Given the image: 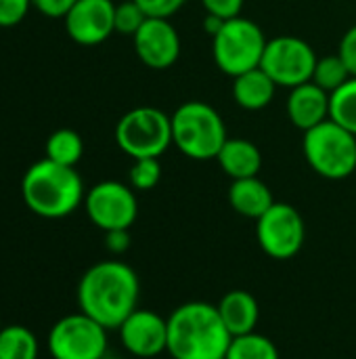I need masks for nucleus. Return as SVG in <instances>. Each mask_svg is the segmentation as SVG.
<instances>
[{
  "instance_id": "1",
  "label": "nucleus",
  "mask_w": 356,
  "mask_h": 359,
  "mask_svg": "<svg viewBox=\"0 0 356 359\" xmlns=\"http://www.w3.org/2000/svg\"><path fill=\"white\" fill-rule=\"evenodd\" d=\"M138 276L122 261H101L92 265L78 284L80 311L107 330H118L122 322L138 309Z\"/></svg>"
},
{
  "instance_id": "2",
  "label": "nucleus",
  "mask_w": 356,
  "mask_h": 359,
  "mask_svg": "<svg viewBox=\"0 0 356 359\" xmlns=\"http://www.w3.org/2000/svg\"><path fill=\"white\" fill-rule=\"evenodd\" d=\"M233 337L218 307L185 303L168 318V353L174 359H225Z\"/></svg>"
},
{
  "instance_id": "3",
  "label": "nucleus",
  "mask_w": 356,
  "mask_h": 359,
  "mask_svg": "<svg viewBox=\"0 0 356 359\" xmlns=\"http://www.w3.org/2000/svg\"><path fill=\"white\" fill-rule=\"evenodd\" d=\"M25 206L42 219H63L84 202V183L73 166L48 158L31 164L21 181Z\"/></svg>"
},
{
  "instance_id": "4",
  "label": "nucleus",
  "mask_w": 356,
  "mask_h": 359,
  "mask_svg": "<svg viewBox=\"0 0 356 359\" xmlns=\"http://www.w3.org/2000/svg\"><path fill=\"white\" fill-rule=\"evenodd\" d=\"M172 120V145L191 160H216L227 143L222 116L204 101H187L176 107Z\"/></svg>"
},
{
  "instance_id": "5",
  "label": "nucleus",
  "mask_w": 356,
  "mask_h": 359,
  "mask_svg": "<svg viewBox=\"0 0 356 359\" xmlns=\"http://www.w3.org/2000/svg\"><path fill=\"white\" fill-rule=\"evenodd\" d=\"M302 149L308 166L329 181L346 179L356 170V135L334 120L306 130Z\"/></svg>"
},
{
  "instance_id": "6",
  "label": "nucleus",
  "mask_w": 356,
  "mask_h": 359,
  "mask_svg": "<svg viewBox=\"0 0 356 359\" xmlns=\"http://www.w3.org/2000/svg\"><path fill=\"white\" fill-rule=\"evenodd\" d=\"M266 36L258 23L248 17H233L212 36V55L220 72L235 78L254 67H260Z\"/></svg>"
},
{
  "instance_id": "7",
  "label": "nucleus",
  "mask_w": 356,
  "mask_h": 359,
  "mask_svg": "<svg viewBox=\"0 0 356 359\" xmlns=\"http://www.w3.org/2000/svg\"><path fill=\"white\" fill-rule=\"evenodd\" d=\"M115 143L132 160L159 158L172 145V120L157 107H134L120 118Z\"/></svg>"
},
{
  "instance_id": "8",
  "label": "nucleus",
  "mask_w": 356,
  "mask_h": 359,
  "mask_svg": "<svg viewBox=\"0 0 356 359\" xmlns=\"http://www.w3.org/2000/svg\"><path fill=\"white\" fill-rule=\"evenodd\" d=\"M52 359H103L107 353V328L86 313H71L55 322L48 332Z\"/></svg>"
},
{
  "instance_id": "9",
  "label": "nucleus",
  "mask_w": 356,
  "mask_h": 359,
  "mask_svg": "<svg viewBox=\"0 0 356 359\" xmlns=\"http://www.w3.org/2000/svg\"><path fill=\"white\" fill-rule=\"evenodd\" d=\"M315 48L298 36H277L266 42L260 67L277 86L294 88L313 80L317 65Z\"/></svg>"
},
{
  "instance_id": "10",
  "label": "nucleus",
  "mask_w": 356,
  "mask_h": 359,
  "mask_svg": "<svg viewBox=\"0 0 356 359\" xmlns=\"http://www.w3.org/2000/svg\"><path fill=\"white\" fill-rule=\"evenodd\" d=\"M256 236L260 248L277 261H287L296 257L306 240V227L302 215L285 204L275 202L258 221H256Z\"/></svg>"
},
{
  "instance_id": "11",
  "label": "nucleus",
  "mask_w": 356,
  "mask_h": 359,
  "mask_svg": "<svg viewBox=\"0 0 356 359\" xmlns=\"http://www.w3.org/2000/svg\"><path fill=\"white\" fill-rule=\"evenodd\" d=\"M84 206L88 219L103 231L130 229L138 215L134 189L120 181H101L86 196Z\"/></svg>"
},
{
  "instance_id": "12",
  "label": "nucleus",
  "mask_w": 356,
  "mask_h": 359,
  "mask_svg": "<svg viewBox=\"0 0 356 359\" xmlns=\"http://www.w3.org/2000/svg\"><path fill=\"white\" fill-rule=\"evenodd\" d=\"M118 330L124 349L134 358H155L168 349V320L151 309H134Z\"/></svg>"
},
{
  "instance_id": "13",
  "label": "nucleus",
  "mask_w": 356,
  "mask_h": 359,
  "mask_svg": "<svg viewBox=\"0 0 356 359\" xmlns=\"http://www.w3.org/2000/svg\"><path fill=\"white\" fill-rule=\"evenodd\" d=\"M63 19L73 42L94 46L115 32V4L111 0H78Z\"/></svg>"
},
{
  "instance_id": "14",
  "label": "nucleus",
  "mask_w": 356,
  "mask_h": 359,
  "mask_svg": "<svg viewBox=\"0 0 356 359\" xmlns=\"http://www.w3.org/2000/svg\"><path fill=\"white\" fill-rule=\"evenodd\" d=\"M138 59L151 69H168L178 61L180 36L170 19L149 17L132 36Z\"/></svg>"
},
{
  "instance_id": "15",
  "label": "nucleus",
  "mask_w": 356,
  "mask_h": 359,
  "mask_svg": "<svg viewBox=\"0 0 356 359\" xmlns=\"http://www.w3.org/2000/svg\"><path fill=\"white\" fill-rule=\"evenodd\" d=\"M287 116L296 128L302 133L329 120V93H325L315 82H304L290 88Z\"/></svg>"
},
{
  "instance_id": "16",
  "label": "nucleus",
  "mask_w": 356,
  "mask_h": 359,
  "mask_svg": "<svg viewBox=\"0 0 356 359\" xmlns=\"http://www.w3.org/2000/svg\"><path fill=\"white\" fill-rule=\"evenodd\" d=\"M216 307H218V313H220L225 326L229 328L231 337L256 332L260 307H258V301L254 299V294H250L248 290L227 292Z\"/></svg>"
},
{
  "instance_id": "17",
  "label": "nucleus",
  "mask_w": 356,
  "mask_h": 359,
  "mask_svg": "<svg viewBox=\"0 0 356 359\" xmlns=\"http://www.w3.org/2000/svg\"><path fill=\"white\" fill-rule=\"evenodd\" d=\"M229 204L237 215L258 221L275 204V198L264 181H260L258 177H250L231 183Z\"/></svg>"
},
{
  "instance_id": "18",
  "label": "nucleus",
  "mask_w": 356,
  "mask_h": 359,
  "mask_svg": "<svg viewBox=\"0 0 356 359\" xmlns=\"http://www.w3.org/2000/svg\"><path fill=\"white\" fill-rule=\"evenodd\" d=\"M275 90L277 84L262 67H254L233 78V99L248 111H260L271 105Z\"/></svg>"
},
{
  "instance_id": "19",
  "label": "nucleus",
  "mask_w": 356,
  "mask_h": 359,
  "mask_svg": "<svg viewBox=\"0 0 356 359\" xmlns=\"http://www.w3.org/2000/svg\"><path fill=\"white\" fill-rule=\"evenodd\" d=\"M216 160L233 181L258 177L262 168V154L248 139H227Z\"/></svg>"
},
{
  "instance_id": "20",
  "label": "nucleus",
  "mask_w": 356,
  "mask_h": 359,
  "mask_svg": "<svg viewBox=\"0 0 356 359\" xmlns=\"http://www.w3.org/2000/svg\"><path fill=\"white\" fill-rule=\"evenodd\" d=\"M36 334L19 324L0 328V359H38Z\"/></svg>"
},
{
  "instance_id": "21",
  "label": "nucleus",
  "mask_w": 356,
  "mask_h": 359,
  "mask_svg": "<svg viewBox=\"0 0 356 359\" xmlns=\"http://www.w3.org/2000/svg\"><path fill=\"white\" fill-rule=\"evenodd\" d=\"M82 154H84V141L71 128H59L46 141V158L57 164L76 168Z\"/></svg>"
},
{
  "instance_id": "22",
  "label": "nucleus",
  "mask_w": 356,
  "mask_h": 359,
  "mask_svg": "<svg viewBox=\"0 0 356 359\" xmlns=\"http://www.w3.org/2000/svg\"><path fill=\"white\" fill-rule=\"evenodd\" d=\"M329 120L356 135V76L329 95Z\"/></svg>"
},
{
  "instance_id": "23",
  "label": "nucleus",
  "mask_w": 356,
  "mask_h": 359,
  "mask_svg": "<svg viewBox=\"0 0 356 359\" xmlns=\"http://www.w3.org/2000/svg\"><path fill=\"white\" fill-rule=\"evenodd\" d=\"M225 359H279L275 343L258 332L233 337Z\"/></svg>"
},
{
  "instance_id": "24",
  "label": "nucleus",
  "mask_w": 356,
  "mask_h": 359,
  "mask_svg": "<svg viewBox=\"0 0 356 359\" xmlns=\"http://www.w3.org/2000/svg\"><path fill=\"white\" fill-rule=\"evenodd\" d=\"M350 78H353V74L346 67V63L342 61V57L340 55H327V57L317 59V65H315L311 82H315L317 86H321L325 93L332 95L342 84H346Z\"/></svg>"
},
{
  "instance_id": "25",
  "label": "nucleus",
  "mask_w": 356,
  "mask_h": 359,
  "mask_svg": "<svg viewBox=\"0 0 356 359\" xmlns=\"http://www.w3.org/2000/svg\"><path fill=\"white\" fill-rule=\"evenodd\" d=\"M162 179V164L159 158H136L130 166L128 181L130 187L136 191H149L153 189Z\"/></svg>"
},
{
  "instance_id": "26",
  "label": "nucleus",
  "mask_w": 356,
  "mask_h": 359,
  "mask_svg": "<svg viewBox=\"0 0 356 359\" xmlns=\"http://www.w3.org/2000/svg\"><path fill=\"white\" fill-rule=\"evenodd\" d=\"M147 19H149V15L134 0L115 4V32H120L124 36H134Z\"/></svg>"
},
{
  "instance_id": "27",
  "label": "nucleus",
  "mask_w": 356,
  "mask_h": 359,
  "mask_svg": "<svg viewBox=\"0 0 356 359\" xmlns=\"http://www.w3.org/2000/svg\"><path fill=\"white\" fill-rule=\"evenodd\" d=\"M34 0H0V27H13L21 23Z\"/></svg>"
},
{
  "instance_id": "28",
  "label": "nucleus",
  "mask_w": 356,
  "mask_h": 359,
  "mask_svg": "<svg viewBox=\"0 0 356 359\" xmlns=\"http://www.w3.org/2000/svg\"><path fill=\"white\" fill-rule=\"evenodd\" d=\"M149 17H162V19H170L174 13H178L187 0H134Z\"/></svg>"
},
{
  "instance_id": "29",
  "label": "nucleus",
  "mask_w": 356,
  "mask_h": 359,
  "mask_svg": "<svg viewBox=\"0 0 356 359\" xmlns=\"http://www.w3.org/2000/svg\"><path fill=\"white\" fill-rule=\"evenodd\" d=\"M243 2L245 0H201L208 15L220 17L225 21L233 19V17H239L241 8H243Z\"/></svg>"
},
{
  "instance_id": "30",
  "label": "nucleus",
  "mask_w": 356,
  "mask_h": 359,
  "mask_svg": "<svg viewBox=\"0 0 356 359\" xmlns=\"http://www.w3.org/2000/svg\"><path fill=\"white\" fill-rule=\"evenodd\" d=\"M338 55L342 57V61L346 63V67L350 69V74L356 76V25H353V27L342 36Z\"/></svg>"
},
{
  "instance_id": "31",
  "label": "nucleus",
  "mask_w": 356,
  "mask_h": 359,
  "mask_svg": "<svg viewBox=\"0 0 356 359\" xmlns=\"http://www.w3.org/2000/svg\"><path fill=\"white\" fill-rule=\"evenodd\" d=\"M76 2L78 0H34V6L46 17L59 19V17H65L73 8Z\"/></svg>"
},
{
  "instance_id": "32",
  "label": "nucleus",
  "mask_w": 356,
  "mask_h": 359,
  "mask_svg": "<svg viewBox=\"0 0 356 359\" xmlns=\"http://www.w3.org/2000/svg\"><path fill=\"white\" fill-rule=\"evenodd\" d=\"M105 244L113 255H122L128 250L130 246V233L128 229H113V231H105Z\"/></svg>"
},
{
  "instance_id": "33",
  "label": "nucleus",
  "mask_w": 356,
  "mask_h": 359,
  "mask_svg": "<svg viewBox=\"0 0 356 359\" xmlns=\"http://www.w3.org/2000/svg\"><path fill=\"white\" fill-rule=\"evenodd\" d=\"M222 23H225V19H220V17H214V15H208L206 19H204V29L210 34V36H214L220 27H222Z\"/></svg>"
},
{
  "instance_id": "34",
  "label": "nucleus",
  "mask_w": 356,
  "mask_h": 359,
  "mask_svg": "<svg viewBox=\"0 0 356 359\" xmlns=\"http://www.w3.org/2000/svg\"><path fill=\"white\" fill-rule=\"evenodd\" d=\"M113 359H126V358H113Z\"/></svg>"
}]
</instances>
